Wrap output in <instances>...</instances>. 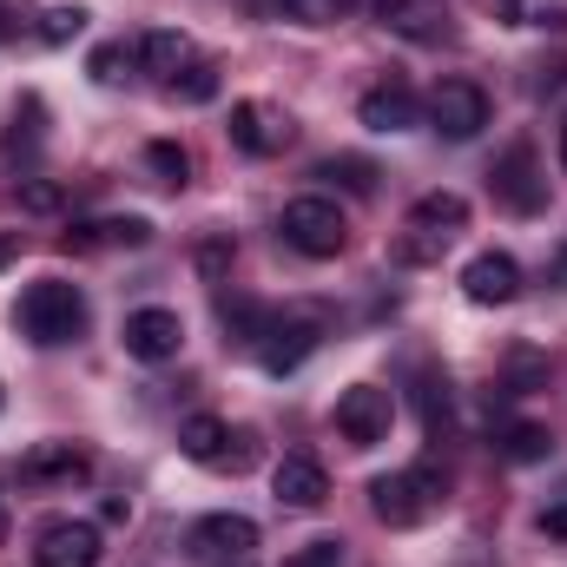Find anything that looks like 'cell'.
Segmentation results:
<instances>
[{
  "label": "cell",
  "instance_id": "cell-1",
  "mask_svg": "<svg viewBox=\"0 0 567 567\" xmlns=\"http://www.w3.org/2000/svg\"><path fill=\"white\" fill-rule=\"evenodd\" d=\"M13 323H20L27 343L60 350V343H73L86 330V297H80V284H66V278H33L20 290V303H13Z\"/></svg>",
  "mask_w": 567,
  "mask_h": 567
},
{
  "label": "cell",
  "instance_id": "cell-2",
  "mask_svg": "<svg viewBox=\"0 0 567 567\" xmlns=\"http://www.w3.org/2000/svg\"><path fill=\"white\" fill-rule=\"evenodd\" d=\"M442 502H449V468L435 455H423L416 468H396V475H377L370 482V508L390 528H423Z\"/></svg>",
  "mask_w": 567,
  "mask_h": 567
},
{
  "label": "cell",
  "instance_id": "cell-3",
  "mask_svg": "<svg viewBox=\"0 0 567 567\" xmlns=\"http://www.w3.org/2000/svg\"><path fill=\"white\" fill-rule=\"evenodd\" d=\"M468 231V198L462 192H423L403 218L396 238V265H442V251Z\"/></svg>",
  "mask_w": 567,
  "mask_h": 567
},
{
  "label": "cell",
  "instance_id": "cell-4",
  "mask_svg": "<svg viewBox=\"0 0 567 567\" xmlns=\"http://www.w3.org/2000/svg\"><path fill=\"white\" fill-rule=\"evenodd\" d=\"M278 231H284L290 251H303V258H317V265H323V258H343V245H350V218L337 212V198H317V192L284 205Z\"/></svg>",
  "mask_w": 567,
  "mask_h": 567
},
{
  "label": "cell",
  "instance_id": "cell-5",
  "mask_svg": "<svg viewBox=\"0 0 567 567\" xmlns=\"http://www.w3.org/2000/svg\"><path fill=\"white\" fill-rule=\"evenodd\" d=\"M488 192H495V205L502 212H515V218H535L542 205H548V172H542V158H535V145L515 140L495 165H488Z\"/></svg>",
  "mask_w": 567,
  "mask_h": 567
},
{
  "label": "cell",
  "instance_id": "cell-6",
  "mask_svg": "<svg viewBox=\"0 0 567 567\" xmlns=\"http://www.w3.org/2000/svg\"><path fill=\"white\" fill-rule=\"evenodd\" d=\"M396 423V403H390V390H377V383H350L343 396H337V435L350 442V449H377L383 435Z\"/></svg>",
  "mask_w": 567,
  "mask_h": 567
},
{
  "label": "cell",
  "instance_id": "cell-7",
  "mask_svg": "<svg viewBox=\"0 0 567 567\" xmlns=\"http://www.w3.org/2000/svg\"><path fill=\"white\" fill-rule=\"evenodd\" d=\"M225 133H231V145H238V152H251V158H278L284 145L297 140L290 113H284V106H271V100H238Z\"/></svg>",
  "mask_w": 567,
  "mask_h": 567
},
{
  "label": "cell",
  "instance_id": "cell-8",
  "mask_svg": "<svg viewBox=\"0 0 567 567\" xmlns=\"http://www.w3.org/2000/svg\"><path fill=\"white\" fill-rule=\"evenodd\" d=\"M185 548L198 555V561H251V548H258V522L251 515H198L192 528H185Z\"/></svg>",
  "mask_w": 567,
  "mask_h": 567
},
{
  "label": "cell",
  "instance_id": "cell-9",
  "mask_svg": "<svg viewBox=\"0 0 567 567\" xmlns=\"http://www.w3.org/2000/svg\"><path fill=\"white\" fill-rule=\"evenodd\" d=\"M429 120H435V133L442 140H475L482 126H488V93L475 86V80H442L435 93H429Z\"/></svg>",
  "mask_w": 567,
  "mask_h": 567
},
{
  "label": "cell",
  "instance_id": "cell-10",
  "mask_svg": "<svg viewBox=\"0 0 567 567\" xmlns=\"http://www.w3.org/2000/svg\"><path fill=\"white\" fill-rule=\"evenodd\" d=\"M120 343H126V357H140V363H172L178 343H185V323H178V310L145 303V310H133V317L120 323Z\"/></svg>",
  "mask_w": 567,
  "mask_h": 567
},
{
  "label": "cell",
  "instance_id": "cell-11",
  "mask_svg": "<svg viewBox=\"0 0 567 567\" xmlns=\"http://www.w3.org/2000/svg\"><path fill=\"white\" fill-rule=\"evenodd\" d=\"M93 475V455L80 449V442H33L27 455H20V482L27 488H73V482H86Z\"/></svg>",
  "mask_w": 567,
  "mask_h": 567
},
{
  "label": "cell",
  "instance_id": "cell-12",
  "mask_svg": "<svg viewBox=\"0 0 567 567\" xmlns=\"http://www.w3.org/2000/svg\"><path fill=\"white\" fill-rule=\"evenodd\" d=\"M106 535L93 522H47L33 542V567H100Z\"/></svg>",
  "mask_w": 567,
  "mask_h": 567
},
{
  "label": "cell",
  "instance_id": "cell-13",
  "mask_svg": "<svg viewBox=\"0 0 567 567\" xmlns=\"http://www.w3.org/2000/svg\"><path fill=\"white\" fill-rule=\"evenodd\" d=\"M271 495H278V508L310 515V508H323V502H330V475H323V462H317V455H284L278 468H271Z\"/></svg>",
  "mask_w": 567,
  "mask_h": 567
},
{
  "label": "cell",
  "instance_id": "cell-14",
  "mask_svg": "<svg viewBox=\"0 0 567 567\" xmlns=\"http://www.w3.org/2000/svg\"><path fill=\"white\" fill-rule=\"evenodd\" d=\"M60 245L73 258H86V251H140V245H152V225L145 218H86V225H66Z\"/></svg>",
  "mask_w": 567,
  "mask_h": 567
},
{
  "label": "cell",
  "instance_id": "cell-15",
  "mask_svg": "<svg viewBox=\"0 0 567 567\" xmlns=\"http://www.w3.org/2000/svg\"><path fill=\"white\" fill-rule=\"evenodd\" d=\"M462 290H468V303H515L522 297V265L508 251H482V258L462 265Z\"/></svg>",
  "mask_w": 567,
  "mask_h": 567
},
{
  "label": "cell",
  "instance_id": "cell-16",
  "mask_svg": "<svg viewBox=\"0 0 567 567\" xmlns=\"http://www.w3.org/2000/svg\"><path fill=\"white\" fill-rule=\"evenodd\" d=\"M357 120H363L370 133H410V126L423 120V106H416V93H410L403 80H383V86H370V93L357 100Z\"/></svg>",
  "mask_w": 567,
  "mask_h": 567
},
{
  "label": "cell",
  "instance_id": "cell-17",
  "mask_svg": "<svg viewBox=\"0 0 567 567\" xmlns=\"http://www.w3.org/2000/svg\"><path fill=\"white\" fill-rule=\"evenodd\" d=\"M317 317H278L271 330H265V343H258V363L271 370V377H284V370H297L310 350H317Z\"/></svg>",
  "mask_w": 567,
  "mask_h": 567
},
{
  "label": "cell",
  "instance_id": "cell-18",
  "mask_svg": "<svg viewBox=\"0 0 567 567\" xmlns=\"http://www.w3.org/2000/svg\"><path fill=\"white\" fill-rule=\"evenodd\" d=\"M126 47H133V66L152 73V80H178V73L192 66V40L172 33V27H152V33H140V40H126Z\"/></svg>",
  "mask_w": 567,
  "mask_h": 567
},
{
  "label": "cell",
  "instance_id": "cell-19",
  "mask_svg": "<svg viewBox=\"0 0 567 567\" xmlns=\"http://www.w3.org/2000/svg\"><path fill=\"white\" fill-rule=\"evenodd\" d=\"M218 323L231 330V343H251V350H258V343H265V330L278 323V310H271V303H258V297H238V290H231V297H218Z\"/></svg>",
  "mask_w": 567,
  "mask_h": 567
},
{
  "label": "cell",
  "instance_id": "cell-20",
  "mask_svg": "<svg viewBox=\"0 0 567 567\" xmlns=\"http://www.w3.org/2000/svg\"><path fill=\"white\" fill-rule=\"evenodd\" d=\"M495 390H508V396H535V390H548V350L515 343V350L502 357V383H495Z\"/></svg>",
  "mask_w": 567,
  "mask_h": 567
},
{
  "label": "cell",
  "instance_id": "cell-21",
  "mask_svg": "<svg viewBox=\"0 0 567 567\" xmlns=\"http://www.w3.org/2000/svg\"><path fill=\"white\" fill-rule=\"evenodd\" d=\"M178 449H185L192 462L218 468V455L231 449V423H218V416H185V423H178Z\"/></svg>",
  "mask_w": 567,
  "mask_h": 567
},
{
  "label": "cell",
  "instance_id": "cell-22",
  "mask_svg": "<svg viewBox=\"0 0 567 567\" xmlns=\"http://www.w3.org/2000/svg\"><path fill=\"white\" fill-rule=\"evenodd\" d=\"M383 27L396 33H416V40H435L442 33V0H377Z\"/></svg>",
  "mask_w": 567,
  "mask_h": 567
},
{
  "label": "cell",
  "instance_id": "cell-23",
  "mask_svg": "<svg viewBox=\"0 0 567 567\" xmlns=\"http://www.w3.org/2000/svg\"><path fill=\"white\" fill-rule=\"evenodd\" d=\"M145 172H152L165 192H185V185H192V152L172 145V140H152L145 145Z\"/></svg>",
  "mask_w": 567,
  "mask_h": 567
},
{
  "label": "cell",
  "instance_id": "cell-24",
  "mask_svg": "<svg viewBox=\"0 0 567 567\" xmlns=\"http://www.w3.org/2000/svg\"><path fill=\"white\" fill-rule=\"evenodd\" d=\"M86 33V7H40L33 13V40L40 47H73Z\"/></svg>",
  "mask_w": 567,
  "mask_h": 567
},
{
  "label": "cell",
  "instance_id": "cell-25",
  "mask_svg": "<svg viewBox=\"0 0 567 567\" xmlns=\"http://www.w3.org/2000/svg\"><path fill=\"white\" fill-rule=\"evenodd\" d=\"M495 442H502L508 462H542V455H555V435H548L542 423H502Z\"/></svg>",
  "mask_w": 567,
  "mask_h": 567
},
{
  "label": "cell",
  "instance_id": "cell-26",
  "mask_svg": "<svg viewBox=\"0 0 567 567\" xmlns=\"http://www.w3.org/2000/svg\"><path fill=\"white\" fill-rule=\"evenodd\" d=\"M317 178H337L343 192H357V198H370L383 172H377L370 158H350V152H337V158H323V165H317Z\"/></svg>",
  "mask_w": 567,
  "mask_h": 567
},
{
  "label": "cell",
  "instance_id": "cell-27",
  "mask_svg": "<svg viewBox=\"0 0 567 567\" xmlns=\"http://www.w3.org/2000/svg\"><path fill=\"white\" fill-rule=\"evenodd\" d=\"M172 86V100H185V106H205V100H218V66L212 60H192L178 80H165Z\"/></svg>",
  "mask_w": 567,
  "mask_h": 567
},
{
  "label": "cell",
  "instance_id": "cell-28",
  "mask_svg": "<svg viewBox=\"0 0 567 567\" xmlns=\"http://www.w3.org/2000/svg\"><path fill=\"white\" fill-rule=\"evenodd\" d=\"M363 0H278V13L290 20H303V27H337V20H350Z\"/></svg>",
  "mask_w": 567,
  "mask_h": 567
},
{
  "label": "cell",
  "instance_id": "cell-29",
  "mask_svg": "<svg viewBox=\"0 0 567 567\" xmlns=\"http://www.w3.org/2000/svg\"><path fill=\"white\" fill-rule=\"evenodd\" d=\"M40 120H47V106L27 93V100H20V113H13V133H7V158H20V152H33V145H40Z\"/></svg>",
  "mask_w": 567,
  "mask_h": 567
},
{
  "label": "cell",
  "instance_id": "cell-30",
  "mask_svg": "<svg viewBox=\"0 0 567 567\" xmlns=\"http://www.w3.org/2000/svg\"><path fill=\"white\" fill-rule=\"evenodd\" d=\"M60 205H66V192H60L53 178H27V185H20V212L47 218V212H60Z\"/></svg>",
  "mask_w": 567,
  "mask_h": 567
},
{
  "label": "cell",
  "instance_id": "cell-31",
  "mask_svg": "<svg viewBox=\"0 0 567 567\" xmlns=\"http://www.w3.org/2000/svg\"><path fill=\"white\" fill-rule=\"evenodd\" d=\"M423 423L429 435L449 423V377H423Z\"/></svg>",
  "mask_w": 567,
  "mask_h": 567
},
{
  "label": "cell",
  "instance_id": "cell-32",
  "mask_svg": "<svg viewBox=\"0 0 567 567\" xmlns=\"http://www.w3.org/2000/svg\"><path fill=\"white\" fill-rule=\"evenodd\" d=\"M284 567H343V542H303L297 555H284Z\"/></svg>",
  "mask_w": 567,
  "mask_h": 567
},
{
  "label": "cell",
  "instance_id": "cell-33",
  "mask_svg": "<svg viewBox=\"0 0 567 567\" xmlns=\"http://www.w3.org/2000/svg\"><path fill=\"white\" fill-rule=\"evenodd\" d=\"M251 462H258V435H251V429H231V449L218 455V468H231V475H245Z\"/></svg>",
  "mask_w": 567,
  "mask_h": 567
},
{
  "label": "cell",
  "instance_id": "cell-34",
  "mask_svg": "<svg viewBox=\"0 0 567 567\" xmlns=\"http://www.w3.org/2000/svg\"><path fill=\"white\" fill-rule=\"evenodd\" d=\"M120 66H133V47H126V40H113V47H100V53H93V80H106V86H113V80H120Z\"/></svg>",
  "mask_w": 567,
  "mask_h": 567
},
{
  "label": "cell",
  "instance_id": "cell-35",
  "mask_svg": "<svg viewBox=\"0 0 567 567\" xmlns=\"http://www.w3.org/2000/svg\"><path fill=\"white\" fill-rule=\"evenodd\" d=\"M100 522H106V528H126V522H133V502H126V495H106V502H100Z\"/></svg>",
  "mask_w": 567,
  "mask_h": 567
},
{
  "label": "cell",
  "instance_id": "cell-36",
  "mask_svg": "<svg viewBox=\"0 0 567 567\" xmlns=\"http://www.w3.org/2000/svg\"><path fill=\"white\" fill-rule=\"evenodd\" d=\"M225 265H231V245H205V251H198V271H205V278H218Z\"/></svg>",
  "mask_w": 567,
  "mask_h": 567
},
{
  "label": "cell",
  "instance_id": "cell-37",
  "mask_svg": "<svg viewBox=\"0 0 567 567\" xmlns=\"http://www.w3.org/2000/svg\"><path fill=\"white\" fill-rule=\"evenodd\" d=\"M542 535H561V542H567V502H561V508H548V515H542Z\"/></svg>",
  "mask_w": 567,
  "mask_h": 567
},
{
  "label": "cell",
  "instance_id": "cell-38",
  "mask_svg": "<svg viewBox=\"0 0 567 567\" xmlns=\"http://www.w3.org/2000/svg\"><path fill=\"white\" fill-rule=\"evenodd\" d=\"M495 7V20H522V0H488Z\"/></svg>",
  "mask_w": 567,
  "mask_h": 567
},
{
  "label": "cell",
  "instance_id": "cell-39",
  "mask_svg": "<svg viewBox=\"0 0 567 567\" xmlns=\"http://www.w3.org/2000/svg\"><path fill=\"white\" fill-rule=\"evenodd\" d=\"M13 251H20V231H0V265H7Z\"/></svg>",
  "mask_w": 567,
  "mask_h": 567
},
{
  "label": "cell",
  "instance_id": "cell-40",
  "mask_svg": "<svg viewBox=\"0 0 567 567\" xmlns=\"http://www.w3.org/2000/svg\"><path fill=\"white\" fill-rule=\"evenodd\" d=\"M7 528H13V515H7V495H0V542H7Z\"/></svg>",
  "mask_w": 567,
  "mask_h": 567
},
{
  "label": "cell",
  "instance_id": "cell-41",
  "mask_svg": "<svg viewBox=\"0 0 567 567\" xmlns=\"http://www.w3.org/2000/svg\"><path fill=\"white\" fill-rule=\"evenodd\" d=\"M561 165H567V113H561Z\"/></svg>",
  "mask_w": 567,
  "mask_h": 567
},
{
  "label": "cell",
  "instance_id": "cell-42",
  "mask_svg": "<svg viewBox=\"0 0 567 567\" xmlns=\"http://www.w3.org/2000/svg\"><path fill=\"white\" fill-rule=\"evenodd\" d=\"M561 271H567V251H561Z\"/></svg>",
  "mask_w": 567,
  "mask_h": 567
},
{
  "label": "cell",
  "instance_id": "cell-43",
  "mask_svg": "<svg viewBox=\"0 0 567 567\" xmlns=\"http://www.w3.org/2000/svg\"><path fill=\"white\" fill-rule=\"evenodd\" d=\"M238 567H245V561H238Z\"/></svg>",
  "mask_w": 567,
  "mask_h": 567
}]
</instances>
